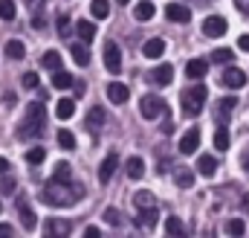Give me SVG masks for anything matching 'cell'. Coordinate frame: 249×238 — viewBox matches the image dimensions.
I'll use <instances>...</instances> for the list:
<instances>
[{
    "label": "cell",
    "mask_w": 249,
    "mask_h": 238,
    "mask_svg": "<svg viewBox=\"0 0 249 238\" xmlns=\"http://www.w3.org/2000/svg\"><path fill=\"white\" fill-rule=\"evenodd\" d=\"M81 195V186L70 183V180H61V178H53L47 180L44 192H41V200L47 206H72Z\"/></svg>",
    "instance_id": "1"
},
{
    "label": "cell",
    "mask_w": 249,
    "mask_h": 238,
    "mask_svg": "<svg viewBox=\"0 0 249 238\" xmlns=\"http://www.w3.org/2000/svg\"><path fill=\"white\" fill-rule=\"evenodd\" d=\"M44 122H47V111H44V105H41V102L29 105V108H26V119H23V125H20L18 137H20V139L41 137V134H44V128H47Z\"/></svg>",
    "instance_id": "2"
},
{
    "label": "cell",
    "mask_w": 249,
    "mask_h": 238,
    "mask_svg": "<svg viewBox=\"0 0 249 238\" xmlns=\"http://www.w3.org/2000/svg\"><path fill=\"white\" fill-rule=\"evenodd\" d=\"M206 87L203 84H194V87H188L183 90V96H180V102H183V114L186 117H197L200 111H203V105H206Z\"/></svg>",
    "instance_id": "3"
},
{
    "label": "cell",
    "mask_w": 249,
    "mask_h": 238,
    "mask_svg": "<svg viewBox=\"0 0 249 238\" xmlns=\"http://www.w3.org/2000/svg\"><path fill=\"white\" fill-rule=\"evenodd\" d=\"M139 114H142L145 119H157V117H162V114H168V105H165L162 96L145 93V96L139 99Z\"/></svg>",
    "instance_id": "4"
},
{
    "label": "cell",
    "mask_w": 249,
    "mask_h": 238,
    "mask_svg": "<svg viewBox=\"0 0 249 238\" xmlns=\"http://www.w3.org/2000/svg\"><path fill=\"white\" fill-rule=\"evenodd\" d=\"M226 29H229V23H226V18H220V15H209V18L203 20V32H206L209 38L226 35Z\"/></svg>",
    "instance_id": "5"
},
{
    "label": "cell",
    "mask_w": 249,
    "mask_h": 238,
    "mask_svg": "<svg viewBox=\"0 0 249 238\" xmlns=\"http://www.w3.org/2000/svg\"><path fill=\"white\" fill-rule=\"evenodd\" d=\"M105 67H107L113 76L122 70V53H119V44H116V41H107V44H105Z\"/></svg>",
    "instance_id": "6"
},
{
    "label": "cell",
    "mask_w": 249,
    "mask_h": 238,
    "mask_svg": "<svg viewBox=\"0 0 249 238\" xmlns=\"http://www.w3.org/2000/svg\"><path fill=\"white\" fill-rule=\"evenodd\" d=\"M220 84H223V87L238 90V87H244V84H247V73H244V70H238V67H226V73L220 76Z\"/></svg>",
    "instance_id": "7"
},
{
    "label": "cell",
    "mask_w": 249,
    "mask_h": 238,
    "mask_svg": "<svg viewBox=\"0 0 249 238\" xmlns=\"http://www.w3.org/2000/svg\"><path fill=\"white\" fill-rule=\"evenodd\" d=\"M18 215H20L23 230H35L38 218H35V212H32V206H29V200H26V198H18Z\"/></svg>",
    "instance_id": "8"
},
{
    "label": "cell",
    "mask_w": 249,
    "mask_h": 238,
    "mask_svg": "<svg viewBox=\"0 0 249 238\" xmlns=\"http://www.w3.org/2000/svg\"><path fill=\"white\" fill-rule=\"evenodd\" d=\"M165 15H168V20H174V23H188V20H191V9L183 6V3L165 6Z\"/></svg>",
    "instance_id": "9"
},
{
    "label": "cell",
    "mask_w": 249,
    "mask_h": 238,
    "mask_svg": "<svg viewBox=\"0 0 249 238\" xmlns=\"http://www.w3.org/2000/svg\"><path fill=\"white\" fill-rule=\"evenodd\" d=\"M235 105H238V99H235V96L220 99V105H217V111H214V119H217L220 125H226V122H229V117H232V111H235Z\"/></svg>",
    "instance_id": "10"
},
{
    "label": "cell",
    "mask_w": 249,
    "mask_h": 238,
    "mask_svg": "<svg viewBox=\"0 0 249 238\" xmlns=\"http://www.w3.org/2000/svg\"><path fill=\"white\" fill-rule=\"evenodd\" d=\"M171 79H174V67H171V64H160V67L151 73V81H154L157 87H165V84H171Z\"/></svg>",
    "instance_id": "11"
},
{
    "label": "cell",
    "mask_w": 249,
    "mask_h": 238,
    "mask_svg": "<svg viewBox=\"0 0 249 238\" xmlns=\"http://www.w3.org/2000/svg\"><path fill=\"white\" fill-rule=\"evenodd\" d=\"M197 145H200V131L197 128H188L186 134H183V139H180V151L183 154H194Z\"/></svg>",
    "instance_id": "12"
},
{
    "label": "cell",
    "mask_w": 249,
    "mask_h": 238,
    "mask_svg": "<svg viewBox=\"0 0 249 238\" xmlns=\"http://www.w3.org/2000/svg\"><path fill=\"white\" fill-rule=\"evenodd\" d=\"M116 166H119V154H107V157L102 160V166H99V180H102V183H107V180L113 178Z\"/></svg>",
    "instance_id": "13"
},
{
    "label": "cell",
    "mask_w": 249,
    "mask_h": 238,
    "mask_svg": "<svg viewBox=\"0 0 249 238\" xmlns=\"http://www.w3.org/2000/svg\"><path fill=\"white\" fill-rule=\"evenodd\" d=\"M107 99H110L113 105H124V102L130 99V90L124 87L122 81H113V84L107 87Z\"/></svg>",
    "instance_id": "14"
},
{
    "label": "cell",
    "mask_w": 249,
    "mask_h": 238,
    "mask_svg": "<svg viewBox=\"0 0 249 238\" xmlns=\"http://www.w3.org/2000/svg\"><path fill=\"white\" fill-rule=\"evenodd\" d=\"M165 53V41L162 38H151V41H145V47H142V56L145 59H160Z\"/></svg>",
    "instance_id": "15"
},
{
    "label": "cell",
    "mask_w": 249,
    "mask_h": 238,
    "mask_svg": "<svg viewBox=\"0 0 249 238\" xmlns=\"http://www.w3.org/2000/svg\"><path fill=\"white\" fill-rule=\"evenodd\" d=\"M44 233H47V236L64 238V236H70V224H67V221H55V218H50V221L44 224Z\"/></svg>",
    "instance_id": "16"
},
{
    "label": "cell",
    "mask_w": 249,
    "mask_h": 238,
    "mask_svg": "<svg viewBox=\"0 0 249 238\" xmlns=\"http://www.w3.org/2000/svg\"><path fill=\"white\" fill-rule=\"evenodd\" d=\"M197 169H200L203 178H214V172H217V160H214L212 154H203V157L197 160Z\"/></svg>",
    "instance_id": "17"
},
{
    "label": "cell",
    "mask_w": 249,
    "mask_h": 238,
    "mask_svg": "<svg viewBox=\"0 0 249 238\" xmlns=\"http://www.w3.org/2000/svg\"><path fill=\"white\" fill-rule=\"evenodd\" d=\"M154 12H157V9H154V3H151V0H142V3H136V6H133V18H136V20H151V18H154Z\"/></svg>",
    "instance_id": "18"
},
{
    "label": "cell",
    "mask_w": 249,
    "mask_h": 238,
    "mask_svg": "<svg viewBox=\"0 0 249 238\" xmlns=\"http://www.w3.org/2000/svg\"><path fill=\"white\" fill-rule=\"evenodd\" d=\"M139 227H148V230H154L157 227V206H145V209H139Z\"/></svg>",
    "instance_id": "19"
},
{
    "label": "cell",
    "mask_w": 249,
    "mask_h": 238,
    "mask_svg": "<svg viewBox=\"0 0 249 238\" xmlns=\"http://www.w3.org/2000/svg\"><path fill=\"white\" fill-rule=\"evenodd\" d=\"M75 32H78V38H81L84 44H90V41L96 38V26H93L90 20H78V23H75Z\"/></svg>",
    "instance_id": "20"
},
{
    "label": "cell",
    "mask_w": 249,
    "mask_h": 238,
    "mask_svg": "<svg viewBox=\"0 0 249 238\" xmlns=\"http://www.w3.org/2000/svg\"><path fill=\"white\" fill-rule=\"evenodd\" d=\"M206 70H209V64H206L203 59H194V61H188V64H186L188 79H203V76H206Z\"/></svg>",
    "instance_id": "21"
},
{
    "label": "cell",
    "mask_w": 249,
    "mask_h": 238,
    "mask_svg": "<svg viewBox=\"0 0 249 238\" xmlns=\"http://www.w3.org/2000/svg\"><path fill=\"white\" fill-rule=\"evenodd\" d=\"M72 61H75L78 67H87V64H90V50H87V44H75V47H72Z\"/></svg>",
    "instance_id": "22"
},
{
    "label": "cell",
    "mask_w": 249,
    "mask_h": 238,
    "mask_svg": "<svg viewBox=\"0 0 249 238\" xmlns=\"http://www.w3.org/2000/svg\"><path fill=\"white\" fill-rule=\"evenodd\" d=\"M53 84H55L58 90H67V87H72L75 81H72V76H70L67 70H61V67H58V70H55V76H53Z\"/></svg>",
    "instance_id": "23"
},
{
    "label": "cell",
    "mask_w": 249,
    "mask_h": 238,
    "mask_svg": "<svg viewBox=\"0 0 249 238\" xmlns=\"http://www.w3.org/2000/svg\"><path fill=\"white\" fill-rule=\"evenodd\" d=\"M6 56L12 61H23V56H26V47L20 44V41H9L6 44Z\"/></svg>",
    "instance_id": "24"
},
{
    "label": "cell",
    "mask_w": 249,
    "mask_h": 238,
    "mask_svg": "<svg viewBox=\"0 0 249 238\" xmlns=\"http://www.w3.org/2000/svg\"><path fill=\"white\" fill-rule=\"evenodd\" d=\"M214 148L217 151L229 148V131H226V125H217V131H214Z\"/></svg>",
    "instance_id": "25"
},
{
    "label": "cell",
    "mask_w": 249,
    "mask_h": 238,
    "mask_svg": "<svg viewBox=\"0 0 249 238\" xmlns=\"http://www.w3.org/2000/svg\"><path fill=\"white\" fill-rule=\"evenodd\" d=\"M87 125H90V131H99V128L105 125V111H102V108H90V114H87Z\"/></svg>",
    "instance_id": "26"
},
{
    "label": "cell",
    "mask_w": 249,
    "mask_h": 238,
    "mask_svg": "<svg viewBox=\"0 0 249 238\" xmlns=\"http://www.w3.org/2000/svg\"><path fill=\"white\" fill-rule=\"evenodd\" d=\"M90 12H93V18L105 20V18L110 15V3H107V0H93V3H90Z\"/></svg>",
    "instance_id": "27"
},
{
    "label": "cell",
    "mask_w": 249,
    "mask_h": 238,
    "mask_svg": "<svg viewBox=\"0 0 249 238\" xmlns=\"http://www.w3.org/2000/svg\"><path fill=\"white\" fill-rule=\"evenodd\" d=\"M142 175H145V163H142L139 157H130V160H127V178L139 180Z\"/></svg>",
    "instance_id": "28"
},
{
    "label": "cell",
    "mask_w": 249,
    "mask_h": 238,
    "mask_svg": "<svg viewBox=\"0 0 249 238\" xmlns=\"http://www.w3.org/2000/svg\"><path fill=\"white\" fill-rule=\"evenodd\" d=\"M133 203H136V209H145V206H157V198L151 192H136L133 195Z\"/></svg>",
    "instance_id": "29"
},
{
    "label": "cell",
    "mask_w": 249,
    "mask_h": 238,
    "mask_svg": "<svg viewBox=\"0 0 249 238\" xmlns=\"http://www.w3.org/2000/svg\"><path fill=\"white\" fill-rule=\"evenodd\" d=\"M44 157H47V151H44L41 145H35V148H29V151H26V163H29V166H41V163H44Z\"/></svg>",
    "instance_id": "30"
},
{
    "label": "cell",
    "mask_w": 249,
    "mask_h": 238,
    "mask_svg": "<svg viewBox=\"0 0 249 238\" xmlns=\"http://www.w3.org/2000/svg\"><path fill=\"white\" fill-rule=\"evenodd\" d=\"M41 64H44L47 70H58V67H61V53H55V50L44 53V59H41Z\"/></svg>",
    "instance_id": "31"
},
{
    "label": "cell",
    "mask_w": 249,
    "mask_h": 238,
    "mask_svg": "<svg viewBox=\"0 0 249 238\" xmlns=\"http://www.w3.org/2000/svg\"><path fill=\"white\" fill-rule=\"evenodd\" d=\"M174 180H177V186L188 189V186H194V172H191V169H177Z\"/></svg>",
    "instance_id": "32"
},
{
    "label": "cell",
    "mask_w": 249,
    "mask_h": 238,
    "mask_svg": "<svg viewBox=\"0 0 249 238\" xmlns=\"http://www.w3.org/2000/svg\"><path fill=\"white\" fill-rule=\"evenodd\" d=\"M212 61H214V64H232V61H235V53L226 50V47H220V50L212 53Z\"/></svg>",
    "instance_id": "33"
},
{
    "label": "cell",
    "mask_w": 249,
    "mask_h": 238,
    "mask_svg": "<svg viewBox=\"0 0 249 238\" xmlns=\"http://www.w3.org/2000/svg\"><path fill=\"white\" fill-rule=\"evenodd\" d=\"M55 114H58L61 119H70L72 114H75V102H72V99H61L58 108H55Z\"/></svg>",
    "instance_id": "34"
},
{
    "label": "cell",
    "mask_w": 249,
    "mask_h": 238,
    "mask_svg": "<svg viewBox=\"0 0 249 238\" xmlns=\"http://www.w3.org/2000/svg\"><path fill=\"white\" fill-rule=\"evenodd\" d=\"M165 233H168V236H183V233H186V227H183V221H180V218H174V215H171V218L165 221Z\"/></svg>",
    "instance_id": "35"
},
{
    "label": "cell",
    "mask_w": 249,
    "mask_h": 238,
    "mask_svg": "<svg viewBox=\"0 0 249 238\" xmlns=\"http://www.w3.org/2000/svg\"><path fill=\"white\" fill-rule=\"evenodd\" d=\"M226 233L229 236H244L247 233V224L241 218H232V221H226Z\"/></svg>",
    "instance_id": "36"
},
{
    "label": "cell",
    "mask_w": 249,
    "mask_h": 238,
    "mask_svg": "<svg viewBox=\"0 0 249 238\" xmlns=\"http://www.w3.org/2000/svg\"><path fill=\"white\" fill-rule=\"evenodd\" d=\"M58 142H61V148H75V137H72V131H67V128H61L58 131Z\"/></svg>",
    "instance_id": "37"
},
{
    "label": "cell",
    "mask_w": 249,
    "mask_h": 238,
    "mask_svg": "<svg viewBox=\"0 0 249 238\" xmlns=\"http://www.w3.org/2000/svg\"><path fill=\"white\" fill-rule=\"evenodd\" d=\"M0 18L3 20H15V3L12 0H0Z\"/></svg>",
    "instance_id": "38"
},
{
    "label": "cell",
    "mask_w": 249,
    "mask_h": 238,
    "mask_svg": "<svg viewBox=\"0 0 249 238\" xmlns=\"http://www.w3.org/2000/svg\"><path fill=\"white\" fill-rule=\"evenodd\" d=\"M105 221H107L110 227H119V224H122V215H119V209H113V206H110V209H105Z\"/></svg>",
    "instance_id": "39"
},
{
    "label": "cell",
    "mask_w": 249,
    "mask_h": 238,
    "mask_svg": "<svg viewBox=\"0 0 249 238\" xmlns=\"http://www.w3.org/2000/svg\"><path fill=\"white\" fill-rule=\"evenodd\" d=\"M15 186H18V180L12 178V175H3V178H0V192L9 195V192H15Z\"/></svg>",
    "instance_id": "40"
},
{
    "label": "cell",
    "mask_w": 249,
    "mask_h": 238,
    "mask_svg": "<svg viewBox=\"0 0 249 238\" xmlns=\"http://www.w3.org/2000/svg\"><path fill=\"white\" fill-rule=\"evenodd\" d=\"M53 178L70 180V163H55V175H53Z\"/></svg>",
    "instance_id": "41"
},
{
    "label": "cell",
    "mask_w": 249,
    "mask_h": 238,
    "mask_svg": "<svg viewBox=\"0 0 249 238\" xmlns=\"http://www.w3.org/2000/svg\"><path fill=\"white\" fill-rule=\"evenodd\" d=\"M23 87H29V90L38 87V76H35V73H26V76H23Z\"/></svg>",
    "instance_id": "42"
},
{
    "label": "cell",
    "mask_w": 249,
    "mask_h": 238,
    "mask_svg": "<svg viewBox=\"0 0 249 238\" xmlns=\"http://www.w3.org/2000/svg\"><path fill=\"white\" fill-rule=\"evenodd\" d=\"M58 26H61V35H70V29H67V26H70V18H67V15L58 18Z\"/></svg>",
    "instance_id": "43"
},
{
    "label": "cell",
    "mask_w": 249,
    "mask_h": 238,
    "mask_svg": "<svg viewBox=\"0 0 249 238\" xmlns=\"http://www.w3.org/2000/svg\"><path fill=\"white\" fill-rule=\"evenodd\" d=\"M238 47H241V50H249V35H241V38H238Z\"/></svg>",
    "instance_id": "44"
},
{
    "label": "cell",
    "mask_w": 249,
    "mask_h": 238,
    "mask_svg": "<svg viewBox=\"0 0 249 238\" xmlns=\"http://www.w3.org/2000/svg\"><path fill=\"white\" fill-rule=\"evenodd\" d=\"M235 3H238V9H241V12H247V15H249V0H235Z\"/></svg>",
    "instance_id": "45"
},
{
    "label": "cell",
    "mask_w": 249,
    "mask_h": 238,
    "mask_svg": "<svg viewBox=\"0 0 249 238\" xmlns=\"http://www.w3.org/2000/svg\"><path fill=\"white\" fill-rule=\"evenodd\" d=\"M0 236H12V227L9 224H0Z\"/></svg>",
    "instance_id": "46"
},
{
    "label": "cell",
    "mask_w": 249,
    "mask_h": 238,
    "mask_svg": "<svg viewBox=\"0 0 249 238\" xmlns=\"http://www.w3.org/2000/svg\"><path fill=\"white\" fill-rule=\"evenodd\" d=\"M3 172H9V160H3V157H0V175H3Z\"/></svg>",
    "instance_id": "47"
},
{
    "label": "cell",
    "mask_w": 249,
    "mask_h": 238,
    "mask_svg": "<svg viewBox=\"0 0 249 238\" xmlns=\"http://www.w3.org/2000/svg\"><path fill=\"white\" fill-rule=\"evenodd\" d=\"M244 169H249V148H247V154H244Z\"/></svg>",
    "instance_id": "48"
},
{
    "label": "cell",
    "mask_w": 249,
    "mask_h": 238,
    "mask_svg": "<svg viewBox=\"0 0 249 238\" xmlns=\"http://www.w3.org/2000/svg\"><path fill=\"white\" fill-rule=\"evenodd\" d=\"M244 209H249V195L244 198Z\"/></svg>",
    "instance_id": "49"
},
{
    "label": "cell",
    "mask_w": 249,
    "mask_h": 238,
    "mask_svg": "<svg viewBox=\"0 0 249 238\" xmlns=\"http://www.w3.org/2000/svg\"><path fill=\"white\" fill-rule=\"evenodd\" d=\"M116 3H122V6H124V3H130V0H116Z\"/></svg>",
    "instance_id": "50"
}]
</instances>
